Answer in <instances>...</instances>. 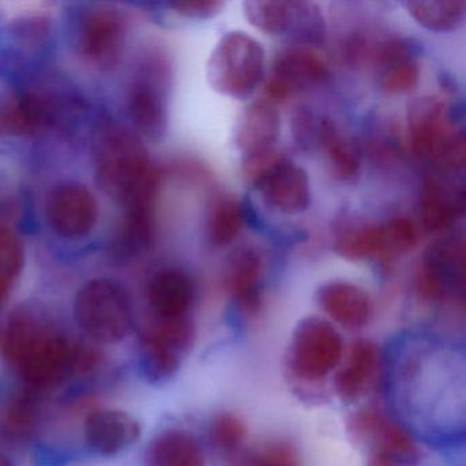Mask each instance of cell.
I'll return each mask as SVG.
<instances>
[{
  "mask_svg": "<svg viewBox=\"0 0 466 466\" xmlns=\"http://www.w3.org/2000/svg\"><path fill=\"white\" fill-rule=\"evenodd\" d=\"M181 354L159 340L144 335L141 370L148 380L160 381L174 375L179 367Z\"/></svg>",
  "mask_w": 466,
  "mask_h": 466,
  "instance_id": "f1b7e54d",
  "label": "cell"
},
{
  "mask_svg": "<svg viewBox=\"0 0 466 466\" xmlns=\"http://www.w3.org/2000/svg\"><path fill=\"white\" fill-rule=\"evenodd\" d=\"M155 237L152 207L125 209L124 218L111 241V255L118 263H127L146 252Z\"/></svg>",
  "mask_w": 466,
  "mask_h": 466,
  "instance_id": "e0dca14e",
  "label": "cell"
},
{
  "mask_svg": "<svg viewBox=\"0 0 466 466\" xmlns=\"http://www.w3.org/2000/svg\"><path fill=\"white\" fill-rule=\"evenodd\" d=\"M45 122V106L35 95L13 92L0 97V135L28 137Z\"/></svg>",
  "mask_w": 466,
  "mask_h": 466,
  "instance_id": "d6986e66",
  "label": "cell"
},
{
  "mask_svg": "<svg viewBox=\"0 0 466 466\" xmlns=\"http://www.w3.org/2000/svg\"><path fill=\"white\" fill-rule=\"evenodd\" d=\"M253 185L267 206L279 214L293 217L309 208V176L304 167L288 157H280Z\"/></svg>",
  "mask_w": 466,
  "mask_h": 466,
  "instance_id": "8fae6325",
  "label": "cell"
},
{
  "mask_svg": "<svg viewBox=\"0 0 466 466\" xmlns=\"http://www.w3.org/2000/svg\"><path fill=\"white\" fill-rule=\"evenodd\" d=\"M408 132L411 148L419 157L443 170H460L465 166V135L452 122L443 100L424 96L409 103Z\"/></svg>",
  "mask_w": 466,
  "mask_h": 466,
  "instance_id": "277c9868",
  "label": "cell"
},
{
  "mask_svg": "<svg viewBox=\"0 0 466 466\" xmlns=\"http://www.w3.org/2000/svg\"><path fill=\"white\" fill-rule=\"evenodd\" d=\"M2 339L6 359L34 389L56 386L76 372L78 346L31 312L17 310Z\"/></svg>",
  "mask_w": 466,
  "mask_h": 466,
  "instance_id": "7a4b0ae2",
  "label": "cell"
},
{
  "mask_svg": "<svg viewBox=\"0 0 466 466\" xmlns=\"http://www.w3.org/2000/svg\"><path fill=\"white\" fill-rule=\"evenodd\" d=\"M280 136V116L277 106L260 99L248 105L237 118L233 141L242 159L275 151Z\"/></svg>",
  "mask_w": 466,
  "mask_h": 466,
  "instance_id": "7c38bea8",
  "label": "cell"
},
{
  "mask_svg": "<svg viewBox=\"0 0 466 466\" xmlns=\"http://www.w3.org/2000/svg\"><path fill=\"white\" fill-rule=\"evenodd\" d=\"M319 146L326 151L331 163L332 171L340 179L356 177L361 166V151L351 138L345 137L338 132L334 122L321 118Z\"/></svg>",
  "mask_w": 466,
  "mask_h": 466,
  "instance_id": "d4e9b609",
  "label": "cell"
},
{
  "mask_svg": "<svg viewBox=\"0 0 466 466\" xmlns=\"http://www.w3.org/2000/svg\"><path fill=\"white\" fill-rule=\"evenodd\" d=\"M256 466H299V457L291 444L278 441L264 449Z\"/></svg>",
  "mask_w": 466,
  "mask_h": 466,
  "instance_id": "d590c367",
  "label": "cell"
},
{
  "mask_svg": "<svg viewBox=\"0 0 466 466\" xmlns=\"http://www.w3.org/2000/svg\"><path fill=\"white\" fill-rule=\"evenodd\" d=\"M323 116H316L309 108H297L293 116L294 137L304 147L319 146V133Z\"/></svg>",
  "mask_w": 466,
  "mask_h": 466,
  "instance_id": "836d02e7",
  "label": "cell"
},
{
  "mask_svg": "<svg viewBox=\"0 0 466 466\" xmlns=\"http://www.w3.org/2000/svg\"><path fill=\"white\" fill-rule=\"evenodd\" d=\"M25 266V247L20 237L0 223V302L6 301Z\"/></svg>",
  "mask_w": 466,
  "mask_h": 466,
  "instance_id": "83f0119b",
  "label": "cell"
},
{
  "mask_svg": "<svg viewBox=\"0 0 466 466\" xmlns=\"http://www.w3.org/2000/svg\"><path fill=\"white\" fill-rule=\"evenodd\" d=\"M75 319L80 329L97 343H118L132 329V305L116 280H89L75 299Z\"/></svg>",
  "mask_w": 466,
  "mask_h": 466,
  "instance_id": "5b68a950",
  "label": "cell"
},
{
  "mask_svg": "<svg viewBox=\"0 0 466 466\" xmlns=\"http://www.w3.org/2000/svg\"><path fill=\"white\" fill-rule=\"evenodd\" d=\"M36 417V400L28 395H21L7 406L5 424L12 432L15 431V432L23 433L34 425Z\"/></svg>",
  "mask_w": 466,
  "mask_h": 466,
  "instance_id": "d6a6232c",
  "label": "cell"
},
{
  "mask_svg": "<svg viewBox=\"0 0 466 466\" xmlns=\"http://www.w3.org/2000/svg\"><path fill=\"white\" fill-rule=\"evenodd\" d=\"M297 2L247 0L242 4L250 25L271 36H290L296 21Z\"/></svg>",
  "mask_w": 466,
  "mask_h": 466,
  "instance_id": "484cf974",
  "label": "cell"
},
{
  "mask_svg": "<svg viewBox=\"0 0 466 466\" xmlns=\"http://www.w3.org/2000/svg\"><path fill=\"white\" fill-rule=\"evenodd\" d=\"M245 424L231 413H220L212 420L209 435L212 443L222 450H234L241 446L245 439Z\"/></svg>",
  "mask_w": 466,
  "mask_h": 466,
  "instance_id": "1f68e13d",
  "label": "cell"
},
{
  "mask_svg": "<svg viewBox=\"0 0 466 466\" xmlns=\"http://www.w3.org/2000/svg\"><path fill=\"white\" fill-rule=\"evenodd\" d=\"M168 6L181 17L190 18V20H209L222 12L225 4L218 0H187V2H173Z\"/></svg>",
  "mask_w": 466,
  "mask_h": 466,
  "instance_id": "e575fe53",
  "label": "cell"
},
{
  "mask_svg": "<svg viewBox=\"0 0 466 466\" xmlns=\"http://www.w3.org/2000/svg\"><path fill=\"white\" fill-rule=\"evenodd\" d=\"M148 466H206L198 441L184 431H168L152 443Z\"/></svg>",
  "mask_w": 466,
  "mask_h": 466,
  "instance_id": "603a6c76",
  "label": "cell"
},
{
  "mask_svg": "<svg viewBox=\"0 0 466 466\" xmlns=\"http://www.w3.org/2000/svg\"><path fill=\"white\" fill-rule=\"evenodd\" d=\"M140 424L121 410H96L86 417L84 433L88 446L97 454L124 451L140 438Z\"/></svg>",
  "mask_w": 466,
  "mask_h": 466,
  "instance_id": "4fadbf2b",
  "label": "cell"
},
{
  "mask_svg": "<svg viewBox=\"0 0 466 466\" xmlns=\"http://www.w3.org/2000/svg\"><path fill=\"white\" fill-rule=\"evenodd\" d=\"M462 208L463 193H450L436 179H425L419 201L420 219L425 230L430 233L446 230Z\"/></svg>",
  "mask_w": 466,
  "mask_h": 466,
  "instance_id": "44dd1931",
  "label": "cell"
},
{
  "mask_svg": "<svg viewBox=\"0 0 466 466\" xmlns=\"http://www.w3.org/2000/svg\"><path fill=\"white\" fill-rule=\"evenodd\" d=\"M356 425L360 433L375 438L378 454L394 458L400 462H413L419 458V450L410 436L381 414L373 411L360 414Z\"/></svg>",
  "mask_w": 466,
  "mask_h": 466,
  "instance_id": "ffe728a7",
  "label": "cell"
},
{
  "mask_svg": "<svg viewBox=\"0 0 466 466\" xmlns=\"http://www.w3.org/2000/svg\"><path fill=\"white\" fill-rule=\"evenodd\" d=\"M417 228L408 218H392L381 223L380 258H398L414 249L417 244Z\"/></svg>",
  "mask_w": 466,
  "mask_h": 466,
  "instance_id": "f546056e",
  "label": "cell"
},
{
  "mask_svg": "<svg viewBox=\"0 0 466 466\" xmlns=\"http://www.w3.org/2000/svg\"><path fill=\"white\" fill-rule=\"evenodd\" d=\"M321 309L346 327H364L373 316V302L370 294L345 280H331L318 290Z\"/></svg>",
  "mask_w": 466,
  "mask_h": 466,
  "instance_id": "5bb4252c",
  "label": "cell"
},
{
  "mask_svg": "<svg viewBox=\"0 0 466 466\" xmlns=\"http://www.w3.org/2000/svg\"><path fill=\"white\" fill-rule=\"evenodd\" d=\"M400 463V461L394 460V458L376 452L375 457L370 460V466H398Z\"/></svg>",
  "mask_w": 466,
  "mask_h": 466,
  "instance_id": "8d00e7d4",
  "label": "cell"
},
{
  "mask_svg": "<svg viewBox=\"0 0 466 466\" xmlns=\"http://www.w3.org/2000/svg\"><path fill=\"white\" fill-rule=\"evenodd\" d=\"M244 225V209L234 196L219 193L212 198L207 214V237L214 247L233 244Z\"/></svg>",
  "mask_w": 466,
  "mask_h": 466,
  "instance_id": "cb8c5ba5",
  "label": "cell"
},
{
  "mask_svg": "<svg viewBox=\"0 0 466 466\" xmlns=\"http://www.w3.org/2000/svg\"><path fill=\"white\" fill-rule=\"evenodd\" d=\"M127 23L119 10L92 6L81 15L77 53L88 66L100 72L116 69L127 47Z\"/></svg>",
  "mask_w": 466,
  "mask_h": 466,
  "instance_id": "8992f818",
  "label": "cell"
},
{
  "mask_svg": "<svg viewBox=\"0 0 466 466\" xmlns=\"http://www.w3.org/2000/svg\"><path fill=\"white\" fill-rule=\"evenodd\" d=\"M263 260L252 248L239 249L231 258L226 274V286L239 307L247 313L258 312L261 305Z\"/></svg>",
  "mask_w": 466,
  "mask_h": 466,
  "instance_id": "2e32d148",
  "label": "cell"
},
{
  "mask_svg": "<svg viewBox=\"0 0 466 466\" xmlns=\"http://www.w3.org/2000/svg\"><path fill=\"white\" fill-rule=\"evenodd\" d=\"M334 252L349 261L380 258L381 223L348 226L338 231L334 238Z\"/></svg>",
  "mask_w": 466,
  "mask_h": 466,
  "instance_id": "4316f807",
  "label": "cell"
},
{
  "mask_svg": "<svg viewBox=\"0 0 466 466\" xmlns=\"http://www.w3.org/2000/svg\"><path fill=\"white\" fill-rule=\"evenodd\" d=\"M100 189L125 209L155 207L160 173L137 133L116 122L100 127L95 140Z\"/></svg>",
  "mask_w": 466,
  "mask_h": 466,
  "instance_id": "6da1fadb",
  "label": "cell"
},
{
  "mask_svg": "<svg viewBox=\"0 0 466 466\" xmlns=\"http://www.w3.org/2000/svg\"><path fill=\"white\" fill-rule=\"evenodd\" d=\"M379 368V349L376 343L359 339L351 345L349 362L335 378V389L343 400L361 397Z\"/></svg>",
  "mask_w": 466,
  "mask_h": 466,
  "instance_id": "ac0fdd59",
  "label": "cell"
},
{
  "mask_svg": "<svg viewBox=\"0 0 466 466\" xmlns=\"http://www.w3.org/2000/svg\"><path fill=\"white\" fill-rule=\"evenodd\" d=\"M420 81L417 59L398 62L379 70V86L387 95H405L413 91Z\"/></svg>",
  "mask_w": 466,
  "mask_h": 466,
  "instance_id": "4dcf8cb0",
  "label": "cell"
},
{
  "mask_svg": "<svg viewBox=\"0 0 466 466\" xmlns=\"http://www.w3.org/2000/svg\"><path fill=\"white\" fill-rule=\"evenodd\" d=\"M46 219L56 236L66 239L88 236L99 219V203L80 182L59 184L48 195Z\"/></svg>",
  "mask_w": 466,
  "mask_h": 466,
  "instance_id": "30bf717a",
  "label": "cell"
},
{
  "mask_svg": "<svg viewBox=\"0 0 466 466\" xmlns=\"http://www.w3.org/2000/svg\"><path fill=\"white\" fill-rule=\"evenodd\" d=\"M402 6L417 25L430 32L458 31L465 23L466 4L463 0H409Z\"/></svg>",
  "mask_w": 466,
  "mask_h": 466,
  "instance_id": "7402d4cb",
  "label": "cell"
},
{
  "mask_svg": "<svg viewBox=\"0 0 466 466\" xmlns=\"http://www.w3.org/2000/svg\"><path fill=\"white\" fill-rule=\"evenodd\" d=\"M166 67L159 61H149L127 94V116L138 136L162 141L168 130V105Z\"/></svg>",
  "mask_w": 466,
  "mask_h": 466,
  "instance_id": "52a82bcc",
  "label": "cell"
},
{
  "mask_svg": "<svg viewBox=\"0 0 466 466\" xmlns=\"http://www.w3.org/2000/svg\"><path fill=\"white\" fill-rule=\"evenodd\" d=\"M195 299V283L184 269H160L148 286V301L157 319L185 318Z\"/></svg>",
  "mask_w": 466,
  "mask_h": 466,
  "instance_id": "9a60e30c",
  "label": "cell"
},
{
  "mask_svg": "<svg viewBox=\"0 0 466 466\" xmlns=\"http://www.w3.org/2000/svg\"><path fill=\"white\" fill-rule=\"evenodd\" d=\"M329 78V66L312 48L294 46L277 56L264 80L266 100L278 105L297 92L323 86Z\"/></svg>",
  "mask_w": 466,
  "mask_h": 466,
  "instance_id": "9c48e42d",
  "label": "cell"
},
{
  "mask_svg": "<svg viewBox=\"0 0 466 466\" xmlns=\"http://www.w3.org/2000/svg\"><path fill=\"white\" fill-rule=\"evenodd\" d=\"M206 75L209 86L222 96L249 99L266 80V51L250 35L228 32L212 50Z\"/></svg>",
  "mask_w": 466,
  "mask_h": 466,
  "instance_id": "3957f363",
  "label": "cell"
},
{
  "mask_svg": "<svg viewBox=\"0 0 466 466\" xmlns=\"http://www.w3.org/2000/svg\"><path fill=\"white\" fill-rule=\"evenodd\" d=\"M0 466H13L12 461L5 455L0 454Z\"/></svg>",
  "mask_w": 466,
  "mask_h": 466,
  "instance_id": "74e56055",
  "label": "cell"
},
{
  "mask_svg": "<svg viewBox=\"0 0 466 466\" xmlns=\"http://www.w3.org/2000/svg\"><path fill=\"white\" fill-rule=\"evenodd\" d=\"M342 345V338L331 324L316 316L304 319L294 331V370L308 380L324 378L339 362Z\"/></svg>",
  "mask_w": 466,
  "mask_h": 466,
  "instance_id": "ba28073f",
  "label": "cell"
}]
</instances>
